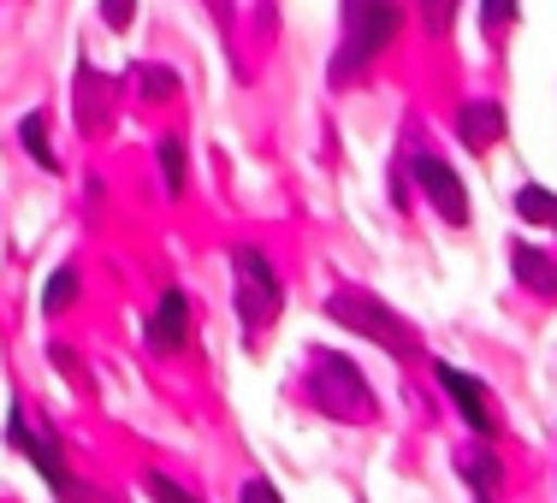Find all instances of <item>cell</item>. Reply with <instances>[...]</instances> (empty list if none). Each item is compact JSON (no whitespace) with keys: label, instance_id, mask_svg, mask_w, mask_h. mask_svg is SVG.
Here are the masks:
<instances>
[{"label":"cell","instance_id":"1","mask_svg":"<svg viewBox=\"0 0 557 503\" xmlns=\"http://www.w3.org/2000/svg\"><path fill=\"white\" fill-rule=\"evenodd\" d=\"M302 391H309V403L321 408L326 420H344V427H368V420L380 415V403H374V391H368L362 367H356L350 355H338V350H314L309 355Z\"/></svg>","mask_w":557,"mask_h":503},{"label":"cell","instance_id":"2","mask_svg":"<svg viewBox=\"0 0 557 503\" xmlns=\"http://www.w3.org/2000/svg\"><path fill=\"white\" fill-rule=\"evenodd\" d=\"M404 30V7L397 0H344V42H338V65L333 84H350L362 65H374Z\"/></svg>","mask_w":557,"mask_h":503},{"label":"cell","instance_id":"3","mask_svg":"<svg viewBox=\"0 0 557 503\" xmlns=\"http://www.w3.org/2000/svg\"><path fill=\"white\" fill-rule=\"evenodd\" d=\"M326 314H333L338 326H350L356 338H374L386 355H397V362H409V355L421 350V332L397 309H386L374 290H338V297H326Z\"/></svg>","mask_w":557,"mask_h":503},{"label":"cell","instance_id":"4","mask_svg":"<svg viewBox=\"0 0 557 503\" xmlns=\"http://www.w3.org/2000/svg\"><path fill=\"white\" fill-rule=\"evenodd\" d=\"M232 290H237V314H244V332L261 338L268 326H278L285 314V285H278L273 261L256 243H232Z\"/></svg>","mask_w":557,"mask_h":503},{"label":"cell","instance_id":"5","mask_svg":"<svg viewBox=\"0 0 557 503\" xmlns=\"http://www.w3.org/2000/svg\"><path fill=\"white\" fill-rule=\"evenodd\" d=\"M7 439H12V450H24V456L36 462V474L48 480V492H54L60 503H96L77 486V474L65 468V456H60V444H54V432L48 427H30V415H24L18 403L7 408Z\"/></svg>","mask_w":557,"mask_h":503},{"label":"cell","instance_id":"6","mask_svg":"<svg viewBox=\"0 0 557 503\" xmlns=\"http://www.w3.org/2000/svg\"><path fill=\"white\" fill-rule=\"evenodd\" d=\"M409 178H416V190H421V202L433 208L445 225H469L474 219V208H469V190H462V178L450 172L440 154L421 142L416 154H409Z\"/></svg>","mask_w":557,"mask_h":503},{"label":"cell","instance_id":"7","mask_svg":"<svg viewBox=\"0 0 557 503\" xmlns=\"http://www.w3.org/2000/svg\"><path fill=\"white\" fill-rule=\"evenodd\" d=\"M433 374H440L445 397L457 403V415L469 420V432H474V439H486V444H493V439H498V408L486 403V386H481V379H474V374H462V367H450V362H440Z\"/></svg>","mask_w":557,"mask_h":503},{"label":"cell","instance_id":"8","mask_svg":"<svg viewBox=\"0 0 557 503\" xmlns=\"http://www.w3.org/2000/svg\"><path fill=\"white\" fill-rule=\"evenodd\" d=\"M457 474H462V486L474 492V503H498L504 498V462L493 456V444H486V439H474V444L457 450Z\"/></svg>","mask_w":557,"mask_h":503},{"label":"cell","instance_id":"9","mask_svg":"<svg viewBox=\"0 0 557 503\" xmlns=\"http://www.w3.org/2000/svg\"><path fill=\"white\" fill-rule=\"evenodd\" d=\"M184 343H190V302H184V290H166V297L154 302V314H149V350L154 355H178Z\"/></svg>","mask_w":557,"mask_h":503},{"label":"cell","instance_id":"10","mask_svg":"<svg viewBox=\"0 0 557 503\" xmlns=\"http://www.w3.org/2000/svg\"><path fill=\"white\" fill-rule=\"evenodd\" d=\"M457 137H462V149H474V154L498 149V137H504V108H498V101H486V96L462 101V108H457Z\"/></svg>","mask_w":557,"mask_h":503},{"label":"cell","instance_id":"11","mask_svg":"<svg viewBox=\"0 0 557 503\" xmlns=\"http://www.w3.org/2000/svg\"><path fill=\"white\" fill-rule=\"evenodd\" d=\"M108 118H113V84L84 60V65H77V125H84V130H108Z\"/></svg>","mask_w":557,"mask_h":503},{"label":"cell","instance_id":"12","mask_svg":"<svg viewBox=\"0 0 557 503\" xmlns=\"http://www.w3.org/2000/svg\"><path fill=\"white\" fill-rule=\"evenodd\" d=\"M510 273L522 279V290H534V297H557V261L540 255L534 243H510Z\"/></svg>","mask_w":557,"mask_h":503},{"label":"cell","instance_id":"13","mask_svg":"<svg viewBox=\"0 0 557 503\" xmlns=\"http://www.w3.org/2000/svg\"><path fill=\"white\" fill-rule=\"evenodd\" d=\"M18 142L30 149V161L42 172H60V154H54V125H48V113H24L18 118Z\"/></svg>","mask_w":557,"mask_h":503},{"label":"cell","instance_id":"14","mask_svg":"<svg viewBox=\"0 0 557 503\" xmlns=\"http://www.w3.org/2000/svg\"><path fill=\"white\" fill-rule=\"evenodd\" d=\"M510 208H516V219H528V225H552V231H557V196L546 190V184H522V190L510 196Z\"/></svg>","mask_w":557,"mask_h":503},{"label":"cell","instance_id":"15","mask_svg":"<svg viewBox=\"0 0 557 503\" xmlns=\"http://www.w3.org/2000/svg\"><path fill=\"white\" fill-rule=\"evenodd\" d=\"M131 84H137V96H143V101H154V108L178 101V77H172L166 65H131Z\"/></svg>","mask_w":557,"mask_h":503},{"label":"cell","instance_id":"16","mask_svg":"<svg viewBox=\"0 0 557 503\" xmlns=\"http://www.w3.org/2000/svg\"><path fill=\"white\" fill-rule=\"evenodd\" d=\"M161 178L172 196H184V178H190V154H184V137H161Z\"/></svg>","mask_w":557,"mask_h":503},{"label":"cell","instance_id":"17","mask_svg":"<svg viewBox=\"0 0 557 503\" xmlns=\"http://www.w3.org/2000/svg\"><path fill=\"white\" fill-rule=\"evenodd\" d=\"M77 302V267H54V279L42 290V314H65Z\"/></svg>","mask_w":557,"mask_h":503},{"label":"cell","instance_id":"18","mask_svg":"<svg viewBox=\"0 0 557 503\" xmlns=\"http://www.w3.org/2000/svg\"><path fill=\"white\" fill-rule=\"evenodd\" d=\"M143 492H149L154 503H202V498H196V492H184V486L172 480V474H161V468H149V474H143Z\"/></svg>","mask_w":557,"mask_h":503},{"label":"cell","instance_id":"19","mask_svg":"<svg viewBox=\"0 0 557 503\" xmlns=\"http://www.w3.org/2000/svg\"><path fill=\"white\" fill-rule=\"evenodd\" d=\"M450 18H457V0H421V24L433 36H450Z\"/></svg>","mask_w":557,"mask_h":503},{"label":"cell","instance_id":"20","mask_svg":"<svg viewBox=\"0 0 557 503\" xmlns=\"http://www.w3.org/2000/svg\"><path fill=\"white\" fill-rule=\"evenodd\" d=\"M510 18H516V0H481V24H486L493 42L504 36V24H510Z\"/></svg>","mask_w":557,"mask_h":503},{"label":"cell","instance_id":"21","mask_svg":"<svg viewBox=\"0 0 557 503\" xmlns=\"http://www.w3.org/2000/svg\"><path fill=\"white\" fill-rule=\"evenodd\" d=\"M48 355H54V367H60V374H65V379H72V386H77V391H89V367H84V362H77V355H72V350H65V343H54V350H48Z\"/></svg>","mask_w":557,"mask_h":503},{"label":"cell","instance_id":"22","mask_svg":"<svg viewBox=\"0 0 557 503\" xmlns=\"http://www.w3.org/2000/svg\"><path fill=\"white\" fill-rule=\"evenodd\" d=\"M101 24L108 30H131L137 24V0H101Z\"/></svg>","mask_w":557,"mask_h":503},{"label":"cell","instance_id":"23","mask_svg":"<svg viewBox=\"0 0 557 503\" xmlns=\"http://www.w3.org/2000/svg\"><path fill=\"white\" fill-rule=\"evenodd\" d=\"M208 12H214L220 36H232V18H237V7H232V0H208Z\"/></svg>","mask_w":557,"mask_h":503},{"label":"cell","instance_id":"24","mask_svg":"<svg viewBox=\"0 0 557 503\" xmlns=\"http://www.w3.org/2000/svg\"><path fill=\"white\" fill-rule=\"evenodd\" d=\"M244 503H278V492H273L268 480H249V486H244Z\"/></svg>","mask_w":557,"mask_h":503}]
</instances>
